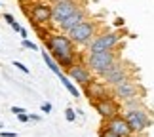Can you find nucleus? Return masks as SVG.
<instances>
[{
    "instance_id": "f257e3e1",
    "label": "nucleus",
    "mask_w": 154,
    "mask_h": 137,
    "mask_svg": "<svg viewBox=\"0 0 154 137\" xmlns=\"http://www.w3.org/2000/svg\"><path fill=\"white\" fill-rule=\"evenodd\" d=\"M44 44H46V50L50 51V55L55 59L57 65L65 70L80 59L78 51H76V44L69 38L67 33L48 34V36L44 38Z\"/></svg>"
},
{
    "instance_id": "f03ea898",
    "label": "nucleus",
    "mask_w": 154,
    "mask_h": 137,
    "mask_svg": "<svg viewBox=\"0 0 154 137\" xmlns=\"http://www.w3.org/2000/svg\"><path fill=\"white\" fill-rule=\"evenodd\" d=\"M118 59H120V51L116 50H106V51H88L86 57V65L90 67V70L95 76L103 78L105 73L109 70L112 65H114Z\"/></svg>"
},
{
    "instance_id": "7ed1b4c3",
    "label": "nucleus",
    "mask_w": 154,
    "mask_h": 137,
    "mask_svg": "<svg viewBox=\"0 0 154 137\" xmlns=\"http://www.w3.org/2000/svg\"><path fill=\"white\" fill-rule=\"evenodd\" d=\"M97 29H99L97 21L88 19V17H86L82 23H78L76 27L70 29L67 34H69V38L72 40L76 46H88L93 40V36L97 34Z\"/></svg>"
},
{
    "instance_id": "20e7f679",
    "label": "nucleus",
    "mask_w": 154,
    "mask_h": 137,
    "mask_svg": "<svg viewBox=\"0 0 154 137\" xmlns=\"http://www.w3.org/2000/svg\"><path fill=\"white\" fill-rule=\"evenodd\" d=\"M122 44V36L114 31H105L97 33L93 40L88 44V51H106V50H116Z\"/></svg>"
},
{
    "instance_id": "39448f33",
    "label": "nucleus",
    "mask_w": 154,
    "mask_h": 137,
    "mask_svg": "<svg viewBox=\"0 0 154 137\" xmlns=\"http://www.w3.org/2000/svg\"><path fill=\"white\" fill-rule=\"evenodd\" d=\"M122 116L126 118V122L129 124V128H131L133 133H145L146 129H149V126L152 124L150 120V114L149 111L145 109H131V111H124Z\"/></svg>"
},
{
    "instance_id": "423d86ee",
    "label": "nucleus",
    "mask_w": 154,
    "mask_h": 137,
    "mask_svg": "<svg viewBox=\"0 0 154 137\" xmlns=\"http://www.w3.org/2000/svg\"><path fill=\"white\" fill-rule=\"evenodd\" d=\"M110 93H112V97H116L118 101H124V99L135 97V95H143V88H141V84L133 76H129V78L110 86Z\"/></svg>"
},
{
    "instance_id": "0eeeda50",
    "label": "nucleus",
    "mask_w": 154,
    "mask_h": 137,
    "mask_svg": "<svg viewBox=\"0 0 154 137\" xmlns=\"http://www.w3.org/2000/svg\"><path fill=\"white\" fill-rule=\"evenodd\" d=\"M65 73H67V76L74 82L76 86H82V88H84L88 82H91L93 78H95V74L90 70V67L86 65V61H80V59H78L76 63L70 65V67L65 70Z\"/></svg>"
},
{
    "instance_id": "6e6552de",
    "label": "nucleus",
    "mask_w": 154,
    "mask_h": 137,
    "mask_svg": "<svg viewBox=\"0 0 154 137\" xmlns=\"http://www.w3.org/2000/svg\"><path fill=\"white\" fill-rule=\"evenodd\" d=\"M129 76H131V69H129V65L120 57V59H118V61L105 73V76H103L101 80L105 82L106 86H114V84H118V82L129 78Z\"/></svg>"
},
{
    "instance_id": "1a4fd4ad",
    "label": "nucleus",
    "mask_w": 154,
    "mask_h": 137,
    "mask_svg": "<svg viewBox=\"0 0 154 137\" xmlns=\"http://www.w3.org/2000/svg\"><path fill=\"white\" fill-rule=\"evenodd\" d=\"M27 15L34 27H44L46 23L51 21V4L46 2H34L27 10Z\"/></svg>"
},
{
    "instance_id": "9d476101",
    "label": "nucleus",
    "mask_w": 154,
    "mask_h": 137,
    "mask_svg": "<svg viewBox=\"0 0 154 137\" xmlns=\"http://www.w3.org/2000/svg\"><path fill=\"white\" fill-rule=\"evenodd\" d=\"M84 95L86 99L90 101V103H97V101H101L105 97H110V86H106L103 80H95L93 78L91 82H88V84L84 86Z\"/></svg>"
},
{
    "instance_id": "9b49d317",
    "label": "nucleus",
    "mask_w": 154,
    "mask_h": 137,
    "mask_svg": "<svg viewBox=\"0 0 154 137\" xmlns=\"http://www.w3.org/2000/svg\"><path fill=\"white\" fill-rule=\"evenodd\" d=\"M80 8L78 0H57L51 4V21L53 23H61L63 19H67L70 14H74Z\"/></svg>"
},
{
    "instance_id": "f8f14e48",
    "label": "nucleus",
    "mask_w": 154,
    "mask_h": 137,
    "mask_svg": "<svg viewBox=\"0 0 154 137\" xmlns=\"http://www.w3.org/2000/svg\"><path fill=\"white\" fill-rule=\"evenodd\" d=\"M93 107H95V111H97V114L101 116V120H110V118H114L118 114H122V107L120 103L116 101V97H105L101 101H97V103H93Z\"/></svg>"
},
{
    "instance_id": "ddd939ff",
    "label": "nucleus",
    "mask_w": 154,
    "mask_h": 137,
    "mask_svg": "<svg viewBox=\"0 0 154 137\" xmlns=\"http://www.w3.org/2000/svg\"><path fill=\"white\" fill-rule=\"evenodd\" d=\"M101 126H105L109 132L112 133H116V135H120V137H129L133 132H131V128H129V124L126 122V118H124L122 114H118L114 118H110V120H105Z\"/></svg>"
},
{
    "instance_id": "4468645a",
    "label": "nucleus",
    "mask_w": 154,
    "mask_h": 137,
    "mask_svg": "<svg viewBox=\"0 0 154 137\" xmlns=\"http://www.w3.org/2000/svg\"><path fill=\"white\" fill-rule=\"evenodd\" d=\"M86 17H88V11H86V8H82V6H80V8L76 10L74 14H70L67 19H63L61 23H57V27H59V31H61V33H69L70 29L76 27L78 23H82Z\"/></svg>"
},
{
    "instance_id": "2eb2a0df",
    "label": "nucleus",
    "mask_w": 154,
    "mask_h": 137,
    "mask_svg": "<svg viewBox=\"0 0 154 137\" xmlns=\"http://www.w3.org/2000/svg\"><path fill=\"white\" fill-rule=\"evenodd\" d=\"M120 107H122V111H131V109H143V107H145L143 95H135V97L124 99V101H120Z\"/></svg>"
},
{
    "instance_id": "dca6fc26",
    "label": "nucleus",
    "mask_w": 154,
    "mask_h": 137,
    "mask_svg": "<svg viewBox=\"0 0 154 137\" xmlns=\"http://www.w3.org/2000/svg\"><path fill=\"white\" fill-rule=\"evenodd\" d=\"M57 78L61 80V84L65 86V90H67V92H69L70 95H72V97H80V90H78V88L74 86V82L70 80L69 76L65 74V73H61V74H57Z\"/></svg>"
},
{
    "instance_id": "f3484780",
    "label": "nucleus",
    "mask_w": 154,
    "mask_h": 137,
    "mask_svg": "<svg viewBox=\"0 0 154 137\" xmlns=\"http://www.w3.org/2000/svg\"><path fill=\"white\" fill-rule=\"evenodd\" d=\"M42 57H44V63L48 65V67H50V70H51V73L55 74V76L63 73V69L59 67V65H57V61H55V59H53V57L50 55V51H48V50H46V51H42Z\"/></svg>"
},
{
    "instance_id": "a211bd4d",
    "label": "nucleus",
    "mask_w": 154,
    "mask_h": 137,
    "mask_svg": "<svg viewBox=\"0 0 154 137\" xmlns=\"http://www.w3.org/2000/svg\"><path fill=\"white\" fill-rule=\"evenodd\" d=\"M21 46H23V48H27V50H32V51H36V50H38V46L34 44V42H31V40H27V38H23V40H21Z\"/></svg>"
},
{
    "instance_id": "6ab92c4d",
    "label": "nucleus",
    "mask_w": 154,
    "mask_h": 137,
    "mask_svg": "<svg viewBox=\"0 0 154 137\" xmlns=\"http://www.w3.org/2000/svg\"><path fill=\"white\" fill-rule=\"evenodd\" d=\"M65 118H67V122H74L76 120V111L69 107V109L65 111Z\"/></svg>"
},
{
    "instance_id": "aec40b11",
    "label": "nucleus",
    "mask_w": 154,
    "mask_h": 137,
    "mask_svg": "<svg viewBox=\"0 0 154 137\" xmlns=\"http://www.w3.org/2000/svg\"><path fill=\"white\" fill-rule=\"evenodd\" d=\"M99 137H120V135L112 133V132H109L105 126H101V128H99Z\"/></svg>"
},
{
    "instance_id": "412c9836",
    "label": "nucleus",
    "mask_w": 154,
    "mask_h": 137,
    "mask_svg": "<svg viewBox=\"0 0 154 137\" xmlns=\"http://www.w3.org/2000/svg\"><path fill=\"white\" fill-rule=\"evenodd\" d=\"M14 67H17V69L21 70V73H25V74H29V73H31V70H29V69H27L23 63H19V61H14Z\"/></svg>"
},
{
    "instance_id": "4be33fe9",
    "label": "nucleus",
    "mask_w": 154,
    "mask_h": 137,
    "mask_svg": "<svg viewBox=\"0 0 154 137\" xmlns=\"http://www.w3.org/2000/svg\"><path fill=\"white\" fill-rule=\"evenodd\" d=\"M17 120L23 122V124H27V122H31V118H29L27 112H21V114H17Z\"/></svg>"
},
{
    "instance_id": "5701e85b",
    "label": "nucleus",
    "mask_w": 154,
    "mask_h": 137,
    "mask_svg": "<svg viewBox=\"0 0 154 137\" xmlns=\"http://www.w3.org/2000/svg\"><path fill=\"white\" fill-rule=\"evenodd\" d=\"M42 112H44V114H50V112H51V103H44L42 105Z\"/></svg>"
},
{
    "instance_id": "b1692460",
    "label": "nucleus",
    "mask_w": 154,
    "mask_h": 137,
    "mask_svg": "<svg viewBox=\"0 0 154 137\" xmlns=\"http://www.w3.org/2000/svg\"><path fill=\"white\" fill-rule=\"evenodd\" d=\"M114 27L116 29H122L124 27V19H122V17H116V19H114Z\"/></svg>"
},
{
    "instance_id": "393cba45",
    "label": "nucleus",
    "mask_w": 154,
    "mask_h": 137,
    "mask_svg": "<svg viewBox=\"0 0 154 137\" xmlns=\"http://www.w3.org/2000/svg\"><path fill=\"white\" fill-rule=\"evenodd\" d=\"M0 137H17L15 132H0Z\"/></svg>"
},
{
    "instance_id": "a878e982",
    "label": "nucleus",
    "mask_w": 154,
    "mask_h": 137,
    "mask_svg": "<svg viewBox=\"0 0 154 137\" xmlns=\"http://www.w3.org/2000/svg\"><path fill=\"white\" fill-rule=\"evenodd\" d=\"M10 27H11V29H14V31H15V33H19V31H21V29H23V27H21V25H19V23H17V21H14V23H11V25H10Z\"/></svg>"
},
{
    "instance_id": "bb28decb",
    "label": "nucleus",
    "mask_w": 154,
    "mask_h": 137,
    "mask_svg": "<svg viewBox=\"0 0 154 137\" xmlns=\"http://www.w3.org/2000/svg\"><path fill=\"white\" fill-rule=\"evenodd\" d=\"M4 19H6V21H8V23H10V25H11V23H14V21H15V17H14V15H11V14H4Z\"/></svg>"
},
{
    "instance_id": "cd10ccee",
    "label": "nucleus",
    "mask_w": 154,
    "mask_h": 137,
    "mask_svg": "<svg viewBox=\"0 0 154 137\" xmlns=\"http://www.w3.org/2000/svg\"><path fill=\"white\" fill-rule=\"evenodd\" d=\"M11 112H14V114H21V112H25V109H21V107H11Z\"/></svg>"
},
{
    "instance_id": "c85d7f7f",
    "label": "nucleus",
    "mask_w": 154,
    "mask_h": 137,
    "mask_svg": "<svg viewBox=\"0 0 154 137\" xmlns=\"http://www.w3.org/2000/svg\"><path fill=\"white\" fill-rule=\"evenodd\" d=\"M29 118H31V120H34V122H40V118H42V116H38V114H29Z\"/></svg>"
},
{
    "instance_id": "c756f323",
    "label": "nucleus",
    "mask_w": 154,
    "mask_h": 137,
    "mask_svg": "<svg viewBox=\"0 0 154 137\" xmlns=\"http://www.w3.org/2000/svg\"><path fill=\"white\" fill-rule=\"evenodd\" d=\"M19 34H21V38H27V31H25V29H21Z\"/></svg>"
},
{
    "instance_id": "7c9ffc66",
    "label": "nucleus",
    "mask_w": 154,
    "mask_h": 137,
    "mask_svg": "<svg viewBox=\"0 0 154 137\" xmlns=\"http://www.w3.org/2000/svg\"><path fill=\"white\" fill-rule=\"evenodd\" d=\"M129 137H145V133H131Z\"/></svg>"
},
{
    "instance_id": "2f4dec72",
    "label": "nucleus",
    "mask_w": 154,
    "mask_h": 137,
    "mask_svg": "<svg viewBox=\"0 0 154 137\" xmlns=\"http://www.w3.org/2000/svg\"><path fill=\"white\" fill-rule=\"evenodd\" d=\"M48 2H51V4H53V2H57V0H48Z\"/></svg>"
}]
</instances>
